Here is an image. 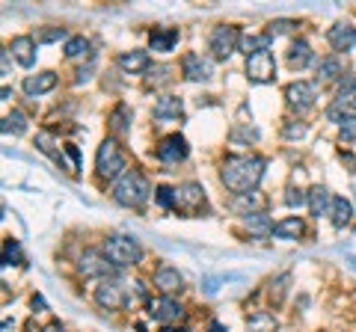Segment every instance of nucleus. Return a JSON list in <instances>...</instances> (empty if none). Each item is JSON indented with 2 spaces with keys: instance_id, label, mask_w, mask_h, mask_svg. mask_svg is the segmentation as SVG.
<instances>
[{
  "instance_id": "nucleus-15",
  "label": "nucleus",
  "mask_w": 356,
  "mask_h": 332,
  "mask_svg": "<svg viewBox=\"0 0 356 332\" xmlns=\"http://www.w3.org/2000/svg\"><path fill=\"white\" fill-rule=\"evenodd\" d=\"M9 51H13V57L24 65V69H30V65L36 63V39L33 36H15Z\"/></svg>"
},
{
  "instance_id": "nucleus-22",
  "label": "nucleus",
  "mask_w": 356,
  "mask_h": 332,
  "mask_svg": "<svg viewBox=\"0 0 356 332\" xmlns=\"http://www.w3.org/2000/svg\"><path fill=\"white\" fill-rule=\"evenodd\" d=\"M330 205H332V199L327 193V187H312L309 190V211H312V217L330 214Z\"/></svg>"
},
{
  "instance_id": "nucleus-10",
  "label": "nucleus",
  "mask_w": 356,
  "mask_h": 332,
  "mask_svg": "<svg viewBox=\"0 0 356 332\" xmlns=\"http://www.w3.org/2000/svg\"><path fill=\"white\" fill-rule=\"evenodd\" d=\"M187 158V140L181 134H170V137H163L161 140V146H158V160L163 163H178V160H184Z\"/></svg>"
},
{
  "instance_id": "nucleus-24",
  "label": "nucleus",
  "mask_w": 356,
  "mask_h": 332,
  "mask_svg": "<svg viewBox=\"0 0 356 332\" xmlns=\"http://www.w3.org/2000/svg\"><path fill=\"white\" fill-rule=\"evenodd\" d=\"M309 63H312V48L306 42H294V45L288 48V65L300 72V69H306Z\"/></svg>"
},
{
  "instance_id": "nucleus-26",
  "label": "nucleus",
  "mask_w": 356,
  "mask_h": 332,
  "mask_svg": "<svg viewBox=\"0 0 356 332\" xmlns=\"http://www.w3.org/2000/svg\"><path fill=\"white\" fill-rule=\"evenodd\" d=\"M330 217H332V223H336V226H344V223H348V219L353 217V208H350L348 199H344V196H332Z\"/></svg>"
},
{
  "instance_id": "nucleus-42",
  "label": "nucleus",
  "mask_w": 356,
  "mask_h": 332,
  "mask_svg": "<svg viewBox=\"0 0 356 332\" xmlns=\"http://www.w3.org/2000/svg\"><path fill=\"white\" fill-rule=\"evenodd\" d=\"M285 134H288V137H303V134H306V128H303V125H288V128H285Z\"/></svg>"
},
{
  "instance_id": "nucleus-7",
  "label": "nucleus",
  "mask_w": 356,
  "mask_h": 332,
  "mask_svg": "<svg viewBox=\"0 0 356 332\" xmlns=\"http://www.w3.org/2000/svg\"><path fill=\"white\" fill-rule=\"evenodd\" d=\"M247 74H250V81H255V83H270L276 77L273 53L261 51V53H252V57H247Z\"/></svg>"
},
{
  "instance_id": "nucleus-5",
  "label": "nucleus",
  "mask_w": 356,
  "mask_h": 332,
  "mask_svg": "<svg viewBox=\"0 0 356 332\" xmlns=\"http://www.w3.org/2000/svg\"><path fill=\"white\" fill-rule=\"evenodd\" d=\"M241 39L243 36H241L238 27H217L214 33H211V39H208V48L214 51L217 60H226L241 48Z\"/></svg>"
},
{
  "instance_id": "nucleus-37",
  "label": "nucleus",
  "mask_w": 356,
  "mask_h": 332,
  "mask_svg": "<svg viewBox=\"0 0 356 332\" xmlns=\"http://www.w3.org/2000/svg\"><path fill=\"white\" fill-rule=\"evenodd\" d=\"M285 202L291 205V208H303V205H309V193H303V190H288Z\"/></svg>"
},
{
  "instance_id": "nucleus-39",
  "label": "nucleus",
  "mask_w": 356,
  "mask_h": 332,
  "mask_svg": "<svg viewBox=\"0 0 356 332\" xmlns=\"http://www.w3.org/2000/svg\"><path fill=\"white\" fill-rule=\"evenodd\" d=\"M291 27H294V21H285V18H282V21H273L270 30H267V36L273 39V36H280V33H288Z\"/></svg>"
},
{
  "instance_id": "nucleus-40",
  "label": "nucleus",
  "mask_w": 356,
  "mask_h": 332,
  "mask_svg": "<svg viewBox=\"0 0 356 332\" xmlns=\"http://www.w3.org/2000/svg\"><path fill=\"white\" fill-rule=\"evenodd\" d=\"M341 140H344V142H353V140H356V119H348V122L341 125Z\"/></svg>"
},
{
  "instance_id": "nucleus-28",
  "label": "nucleus",
  "mask_w": 356,
  "mask_h": 332,
  "mask_svg": "<svg viewBox=\"0 0 356 332\" xmlns=\"http://www.w3.org/2000/svg\"><path fill=\"white\" fill-rule=\"evenodd\" d=\"M247 329L250 332H276V317L270 312H255L247 320Z\"/></svg>"
},
{
  "instance_id": "nucleus-45",
  "label": "nucleus",
  "mask_w": 356,
  "mask_h": 332,
  "mask_svg": "<svg viewBox=\"0 0 356 332\" xmlns=\"http://www.w3.org/2000/svg\"><path fill=\"white\" fill-rule=\"evenodd\" d=\"M208 332H226V329H222L220 324H211V326H208Z\"/></svg>"
},
{
  "instance_id": "nucleus-13",
  "label": "nucleus",
  "mask_w": 356,
  "mask_h": 332,
  "mask_svg": "<svg viewBox=\"0 0 356 332\" xmlns=\"http://www.w3.org/2000/svg\"><path fill=\"white\" fill-rule=\"evenodd\" d=\"M327 39H330L332 51H350L356 45V27H350L348 21H339L336 27H330Z\"/></svg>"
},
{
  "instance_id": "nucleus-11",
  "label": "nucleus",
  "mask_w": 356,
  "mask_h": 332,
  "mask_svg": "<svg viewBox=\"0 0 356 332\" xmlns=\"http://www.w3.org/2000/svg\"><path fill=\"white\" fill-rule=\"evenodd\" d=\"M285 98H288V104L291 107H297V110H309L312 104H315V86L312 83H306V81H297V83H291L285 90Z\"/></svg>"
},
{
  "instance_id": "nucleus-38",
  "label": "nucleus",
  "mask_w": 356,
  "mask_h": 332,
  "mask_svg": "<svg viewBox=\"0 0 356 332\" xmlns=\"http://www.w3.org/2000/svg\"><path fill=\"white\" fill-rule=\"evenodd\" d=\"M36 39H39V42H60V39H65V30H63V27H51V30H42Z\"/></svg>"
},
{
  "instance_id": "nucleus-21",
  "label": "nucleus",
  "mask_w": 356,
  "mask_h": 332,
  "mask_svg": "<svg viewBox=\"0 0 356 332\" xmlns=\"http://www.w3.org/2000/svg\"><path fill=\"white\" fill-rule=\"evenodd\" d=\"M119 69L128 72V74H140L149 69V53L146 51H131V53H122L119 57Z\"/></svg>"
},
{
  "instance_id": "nucleus-43",
  "label": "nucleus",
  "mask_w": 356,
  "mask_h": 332,
  "mask_svg": "<svg viewBox=\"0 0 356 332\" xmlns=\"http://www.w3.org/2000/svg\"><path fill=\"white\" fill-rule=\"evenodd\" d=\"M0 60H3V74H9V51L0 53Z\"/></svg>"
},
{
  "instance_id": "nucleus-31",
  "label": "nucleus",
  "mask_w": 356,
  "mask_h": 332,
  "mask_svg": "<svg viewBox=\"0 0 356 332\" xmlns=\"http://www.w3.org/2000/svg\"><path fill=\"white\" fill-rule=\"evenodd\" d=\"M27 131V119L21 110H13L6 119H3V134H24Z\"/></svg>"
},
{
  "instance_id": "nucleus-27",
  "label": "nucleus",
  "mask_w": 356,
  "mask_h": 332,
  "mask_svg": "<svg viewBox=\"0 0 356 332\" xmlns=\"http://www.w3.org/2000/svg\"><path fill=\"white\" fill-rule=\"evenodd\" d=\"M344 74V60L341 57H327V60H321L318 65V77L321 81H336V77Z\"/></svg>"
},
{
  "instance_id": "nucleus-2",
  "label": "nucleus",
  "mask_w": 356,
  "mask_h": 332,
  "mask_svg": "<svg viewBox=\"0 0 356 332\" xmlns=\"http://www.w3.org/2000/svg\"><path fill=\"white\" fill-rule=\"evenodd\" d=\"M149 193H152L149 190V181L143 179L140 172H134V169H128L113 184V199H116L119 205H125V208H140L149 199Z\"/></svg>"
},
{
  "instance_id": "nucleus-23",
  "label": "nucleus",
  "mask_w": 356,
  "mask_h": 332,
  "mask_svg": "<svg viewBox=\"0 0 356 332\" xmlns=\"http://www.w3.org/2000/svg\"><path fill=\"white\" fill-rule=\"evenodd\" d=\"M243 226H247L250 235L255 238H267V235H273V223L267 219L261 211L259 214H247V219H243Z\"/></svg>"
},
{
  "instance_id": "nucleus-16",
  "label": "nucleus",
  "mask_w": 356,
  "mask_h": 332,
  "mask_svg": "<svg viewBox=\"0 0 356 332\" xmlns=\"http://www.w3.org/2000/svg\"><path fill=\"white\" fill-rule=\"evenodd\" d=\"M184 113V104H181V98H175V95H163L154 101V119L158 122H172Z\"/></svg>"
},
{
  "instance_id": "nucleus-18",
  "label": "nucleus",
  "mask_w": 356,
  "mask_h": 332,
  "mask_svg": "<svg viewBox=\"0 0 356 332\" xmlns=\"http://www.w3.org/2000/svg\"><path fill=\"white\" fill-rule=\"evenodd\" d=\"M154 285H158L161 291L170 294V291H178V288L184 285V276L178 273L175 267H170V264H161V267L154 270Z\"/></svg>"
},
{
  "instance_id": "nucleus-9",
  "label": "nucleus",
  "mask_w": 356,
  "mask_h": 332,
  "mask_svg": "<svg viewBox=\"0 0 356 332\" xmlns=\"http://www.w3.org/2000/svg\"><path fill=\"white\" fill-rule=\"evenodd\" d=\"M149 315L154 320H161V324H172V320L184 315V308L178 306L172 297H154V300H149Z\"/></svg>"
},
{
  "instance_id": "nucleus-46",
  "label": "nucleus",
  "mask_w": 356,
  "mask_h": 332,
  "mask_svg": "<svg viewBox=\"0 0 356 332\" xmlns=\"http://www.w3.org/2000/svg\"><path fill=\"white\" fill-rule=\"evenodd\" d=\"M163 332H184V329H163Z\"/></svg>"
},
{
  "instance_id": "nucleus-17",
  "label": "nucleus",
  "mask_w": 356,
  "mask_h": 332,
  "mask_svg": "<svg viewBox=\"0 0 356 332\" xmlns=\"http://www.w3.org/2000/svg\"><path fill=\"white\" fill-rule=\"evenodd\" d=\"M205 205V193H202V187L199 184H184V187H178V208H184V211H196V208H202Z\"/></svg>"
},
{
  "instance_id": "nucleus-20",
  "label": "nucleus",
  "mask_w": 356,
  "mask_h": 332,
  "mask_svg": "<svg viewBox=\"0 0 356 332\" xmlns=\"http://www.w3.org/2000/svg\"><path fill=\"white\" fill-rule=\"evenodd\" d=\"M327 119L330 122H348V119H356V98H336V104L327 110Z\"/></svg>"
},
{
  "instance_id": "nucleus-32",
  "label": "nucleus",
  "mask_w": 356,
  "mask_h": 332,
  "mask_svg": "<svg viewBox=\"0 0 356 332\" xmlns=\"http://www.w3.org/2000/svg\"><path fill=\"white\" fill-rule=\"evenodd\" d=\"M36 146H39L44 154H48V158H54V160H57V163L63 166V154L57 151V142H54V137H51V134H39V137H36Z\"/></svg>"
},
{
  "instance_id": "nucleus-35",
  "label": "nucleus",
  "mask_w": 356,
  "mask_h": 332,
  "mask_svg": "<svg viewBox=\"0 0 356 332\" xmlns=\"http://www.w3.org/2000/svg\"><path fill=\"white\" fill-rule=\"evenodd\" d=\"M158 202L163 208H178V190H172V187H158Z\"/></svg>"
},
{
  "instance_id": "nucleus-8",
  "label": "nucleus",
  "mask_w": 356,
  "mask_h": 332,
  "mask_svg": "<svg viewBox=\"0 0 356 332\" xmlns=\"http://www.w3.org/2000/svg\"><path fill=\"white\" fill-rule=\"evenodd\" d=\"M77 270H81L83 276H95V279H104V276H113L116 270V264L110 261L104 252H83L81 261H77Z\"/></svg>"
},
{
  "instance_id": "nucleus-14",
  "label": "nucleus",
  "mask_w": 356,
  "mask_h": 332,
  "mask_svg": "<svg viewBox=\"0 0 356 332\" xmlns=\"http://www.w3.org/2000/svg\"><path fill=\"white\" fill-rule=\"evenodd\" d=\"M54 86H57V74H54V72H42V74H30L27 81L21 83V90H24L30 98H36V95L51 92Z\"/></svg>"
},
{
  "instance_id": "nucleus-29",
  "label": "nucleus",
  "mask_w": 356,
  "mask_h": 332,
  "mask_svg": "<svg viewBox=\"0 0 356 332\" xmlns=\"http://www.w3.org/2000/svg\"><path fill=\"white\" fill-rule=\"evenodd\" d=\"M264 205V199L259 193H243V196H235L232 199V208L235 211H250V214H259V208Z\"/></svg>"
},
{
  "instance_id": "nucleus-12",
  "label": "nucleus",
  "mask_w": 356,
  "mask_h": 332,
  "mask_svg": "<svg viewBox=\"0 0 356 332\" xmlns=\"http://www.w3.org/2000/svg\"><path fill=\"white\" fill-rule=\"evenodd\" d=\"M181 69H184L187 81H211V74H214V65H211V60L199 57V53H187L184 63H181Z\"/></svg>"
},
{
  "instance_id": "nucleus-4",
  "label": "nucleus",
  "mask_w": 356,
  "mask_h": 332,
  "mask_svg": "<svg viewBox=\"0 0 356 332\" xmlns=\"http://www.w3.org/2000/svg\"><path fill=\"white\" fill-rule=\"evenodd\" d=\"M104 256L116 264V267H131V264H137L143 258V249L137 240L131 238H122V235H113L104 240Z\"/></svg>"
},
{
  "instance_id": "nucleus-19",
  "label": "nucleus",
  "mask_w": 356,
  "mask_h": 332,
  "mask_svg": "<svg viewBox=\"0 0 356 332\" xmlns=\"http://www.w3.org/2000/svg\"><path fill=\"white\" fill-rule=\"evenodd\" d=\"M303 231H306L303 219H300V217H285V219H280V223L273 226V238H280V240H297Z\"/></svg>"
},
{
  "instance_id": "nucleus-3",
  "label": "nucleus",
  "mask_w": 356,
  "mask_h": 332,
  "mask_svg": "<svg viewBox=\"0 0 356 332\" xmlns=\"http://www.w3.org/2000/svg\"><path fill=\"white\" fill-rule=\"evenodd\" d=\"M95 169L107 181L122 179V175H125V154H122L116 140H104L102 142V149H98V154H95Z\"/></svg>"
},
{
  "instance_id": "nucleus-34",
  "label": "nucleus",
  "mask_w": 356,
  "mask_h": 332,
  "mask_svg": "<svg viewBox=\"0 0 356 332\" xmlns=\"http://www.w3.org/2000/svg\"><path fill=\"white\" fill-rule=\"evenodd\" d=\"M83 53H89V42L83 39V36H74V39H69L65 42V57H83Z\"/></svg>"
},
{
  "instance_id": "nucleus-1",
  "label": "nucleus",
  "mask_w": 356,
  "mask_h": 332,
  "mask_svg": "<svg viewBox=\"0 0 356 332\" xmlns=\"http://www.w3.org/2000/svg\"><path fill=\"white\" fill-rule=\"evenodd\" d=\"M261 175H264V160L247 158V154H241V158H226V163H222V169H220L222 184H226L229 190H235V196L255 190V184L261 181Z\"/></svg>"
},
{
  "instance_id": "nucleus-25",
  "label": "nucleus",
  "mask_w": 356,
  "mask_h": 332,
  "mask_svg": "<svg viewBox=\"0 0 356 332\" xmlns=\"http://www.w3.org/2000/svg\"><path fill=\"white\" fill-rule=\"evenodd\" d=\"M175 42H178V30H158V33H152V39H149V45H152V51H161V53H166V51H172L175 48Z\"/></svg>"
},
{
  "instance_id": "nucleus-33",
  "label": "nucleus",
  "mask_w": 356,
  "mask_h": 332,
  "mask_svg": "<svg viewBox=\"0 0 356 332\" xmlns=\"http://www.w3.org/2000/svg\"><path fill=\"white\" fill-rule=\"evenodd\" d=\"M128 116H131V110L125 104H119L113 110V116H110V128L116 131V134H122V131H128Z\"/></svg>"
},
{
  "instance_id": "nucleus-44",
  "label": "nucleus",
  "mask_w": 356,
  "mask_h": 332,
  "mask_svg": "<svg viewBox=\"0 0 356 332\" xmlns=\"http://www.w3.org/2000/svg\"><path fill=\"white\" fill-rule=\"evenodd\" d=\"M44 332H65L60 324H48V326H44Z\"/></svg>"
},
{
  "instance_id": "nucleus-6",
  "label": "nucleus",
  "mask_w": 356,
  "mask_h": 332,
  "mask_svg": "<svg viewBox=\"0 0 356 332\" xmlns=\"http://www.w3.org/2000/svg\"><path fill=\"white\" fill-rule=\"evenodd\" d=\"M95 303L107 308V312H119V308L128 306V294H125V285L119 279H107L95 288Z\"/></svg>"
},
{
  "instance_id": "nucleus-36",
  "label": "nucleus",
  "mask_w": 356,
  "mask_h": 332,
  "mask_svg": "<svg viewBox=\"0 0 356 332\" xmlns=\"http://www.w3.org/2000/svg\"><path fill=\"white\" fill-rule=\"evenodd\" d=\"M13 261L15 264L21 261V252H18V243L15 240H6L3 243V264H13Z\"/></svg>"
},
{
  "instance_id": "nucleus-30",
  "label": "nucleus",
  "mask_w": 356,
  "mask_h": 332,
  "mask_svg": "<svg viewBox=\"0 0 356 332\" xmlns=\"http://www.w3.org/2000/svg\"><path fill=\"white\" fill-rule=\"evenodd\" d=\"M270 48V36H243L241 39V51L247 53V57H252V53H261V51H267Z\"/></svg>"
},
{
  "instance_id": "nucleus-41",
  "label": "nucleus",
  "mask_w": 356,
  "mask_h": 332,
  "mask_svg": "<svg viewBox=\"0 0 356 332\" xmlns=\"http://www.w3.org/2000/svg\"><path fill=\"white\" fill-rule=\"evenodd\" d=\"M166 74H170V69L166 65H158V69L152 72V77H149V83H163L166 81Z\"/></svg>"
}]
</instances>
